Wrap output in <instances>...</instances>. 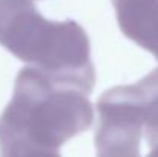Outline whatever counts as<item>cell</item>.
<instances>
[{"instance_id": "obj_4", "label": "cell", "mask_w": 158, "mask_h": 157, "mask_svg": "<svg viewBox=\"0 0 158 157\" xmlns=\"http://www.w3.org/2000/svg\"><path fill=\"white\" fill-rule=\"evenodd\" d=\"M121 33L158 60V0H112Z\"/></svg>"}, {"instance_id": "obj_3", "label": "cell", "mask_w": 158, "mask_h": 157, "mask_svg": "<svg viewBox=\"0 0 158 157\" xmlns=\"http://www.w3.org/2000/svg\"><path fill=\"white\" fill-rule=\"evenodd\" d=\"M157 108L158 68L134 85L105 91L97 102V154L102 157L140 156L144 123Z\"/></svg>"}, {"instance_id": "obj_1", "label": "cell", "mask_w": 158, "mask_h": 157, "mask_svg": "<svg viewBox=\"0 0 158 157\" xmlns=\"http://www.w3.org/2000/svg\"><path fill=\"white\" fill-rule=\"evenodd\" d=\"M78 83L25 66L0 114V156H57L94 123V106Z\"/></svg>"}, {"instance_id": "obj_2", "label": "cell", "mask_w": 158, "mask_h": 157, "mask_svg": "<svg viewBox=\"0 0 158 157\" xmlns=\"http://www.w3.org/2000/svg\"><path fill=\"white\" fill-rule=\"evenodd\" d=\"M0 45L29 66L69 79L89 93L94 89L86 31L74 20L45 19L32 0H0Z\"/></svg>"}]
</instances>
